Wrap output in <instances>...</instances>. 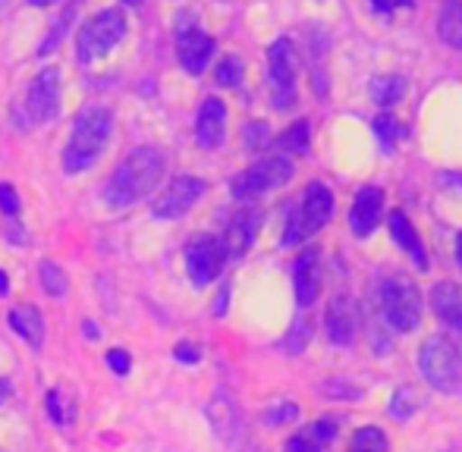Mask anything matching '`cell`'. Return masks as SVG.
<instances>
[{
	"instance_id": "74e56055",
	"label": "cell",
	"mask_w": 462,
	"mask_h": 452,
	"mask_svg": "<svg viewBox=\"0 0 462 452\" xmlns=\"http://www.w3.org/2000/svg\"><path fill=\"white\" fill-rule=\"evenodd\" d=\"M177 358L180 361H192V365H195V361H199V348H195L192 342H183V346H177Z\"/></svg>"
},
{
	"instance_id": "4fadbf2b",
	"label": "cell",
	"mask_w": 462,
	"mask_h": 452,
	"mask_svg": "<svg viewBox=\"0 0 462 452\" xmlns=\"http://www.w3.org/2000/svg\"><path fill=\"white\" fill-rule=\"evenodd\" d=\"M324 327H328V339L334 346H349L359 333V308L349 295H337L328 305V318H324Z\"/></svg>"
},
{
	"instance_id": "277c9868",
	"label": "cell",
	"mask_w": 462,
	"mask_h": 452,
	"mask_svg": "<svg viewBox=\"0 0 462 452\" xmlns=\"http://www.w3.org/2000/svg\"><path fill=\"white\" fill-rule=\"evenodd\" d=\"M381 312L390 330L412 333L421 321V293L406 274H393L381 283Z\"/></svg>"
},
{
	"instance_id": "d6986e66",
	"label": "cell",
	"mask_w": 462,
	"mask_h": 452,
	"mask_svg": "<svg viewBox=\"0 0 462 452\" xmlns=\"http://www.w3.org/2000/svg\"><path fill=\"white\" fill-rule=\"evenodd\" d=\"M387 226H390V236H393V242L400 245L402 251H406L409 258H412L415 264H419L421 270L428 267V255H425V245H421L419 232H415V226L409 223V217L402 214V211H393V214L387 217Z\"/></svg>"
},
{
	"instance_id": "cb8c5ba5",
	"label": "cell",
	"mask_w": 462,
	"mask_h": 452,
	"mask_svg": "<svg viewBox=\"0 0 462 452\" xmlns=\"http://www.w3.org/2000/svg\"><path fill=\"white\" fill-rule=\"evenodd\" d=\"M277 148L280 151H290V154H309V122L305 120L292 122V126L277 139Z\"/></svg>"
},
{
	"instance_id": "2e32d148",
	"label": "cell",
	"mask_w": 462,
	"mask_h": 452,
	"mask_svg": "<svg viewBox=\"0 0 462 452\" xmlns=\"http://www.w3.org/2000/svg\"><path fill=\"white\" fill-rule=\"evenodd\" d=\"M258 226H262V214H258V211H252V208L239 211V214L226 223V232H224V239H220L226 258H243L245 251L252 249V242H255Z\"/></svg>"
},
{
	"instance_id": "603a6c76",
	"label": "cell",
	"mask_w": 462,
	"mask_h": 452,
	"mask_svg": "<svg viewBox=\"0 0 462 452\" xmlns=\"http://www.w3.org/2000/svg\"><path fill=\"white\" fill-rule=\"evenodd\" d=\"M48 415L54 418V424L69 428V424H73V418H76V402L63 390H51L48 393Z\"/></svg>"
},
{
	"instance_id": "f1b7e54d",
	"label": "cell",
	"mask_w": 462,
	"mask_h": 452,
	"mask_svg": "<svg viewBox=\"0 0 462 452\" xmlns=\"http://www.w3.org/2000/svg\"><path fill=\"white\" fill-rule=\"evenodd\" d=\"M73 16H76V4H69L67 10H63V16H60V23H57V32H51L48 38L42 41V48H38V54H51V48H57L60 44V38H63V32L69 29V23H73Z\"/></svg>"
},
{
	"instance_id": "8992f818",
	"label": "cell",
	"mask_w": 462,
	"mask_h": 452,
	"mask_svg": "<svg viewBox=\"0 0 462 452\" xmlns=\"http://www.w3.org/2000/svg\"><path fill=\"white\" fill-rule=\"evenodd\" d=\"M330 217H334V195H330V189L324 183H309L299 208L286 221L283 245H299L302 239L315 236L318 230H324L330 223Z\"/></svg>"
},
{
	"instance_id": "60d3db41",
	"label": "cell",
	"mask_w": 462,
	"mask_h": 452,
	"mask_svg": "<svg viewBox=\"0 0 462 452\" xmlns=\"http://www.w3.org/2000/svg\"><path fill=\"white\" fill-rule=\"evenodd\" d=\"M457 261H459V267H462V232H459V239H457Z\"/></svg>"
},
{
	"instance_id": "e0dca14e",
	"label": "cell",
	"mask_w": 462,
	"mask_h": 452,
	"mask_svg": "<svg viewBox=\"0 0 462 452\" xmlns=\"http://www.w3.org/2000/svg\"><path fill=\"white\" fill-rule=\"evenodd\" d=\"M381 214H383V192L377 185H365L359 189L353 202V211H349V226L359 239H365L374 232V226L381 223Z\"/></svg>"
},
{
	"instance_id": "ee69618b",
	"label": "cell",
	"mask_w": 462,
	"mask_h": 452,
	"mask_svg": "<svg viewBox=\"0 0 462 452\" xmlns=\"http://www.w3.org/2000/svg\"><path fill=\"white\" fill-rule=\"evenodd\" d=\"M123 4H129V6H139V4H142V0H123Z\"/></svg>"
},
{
	"instance_id": "ba28073f",
	"label": "cell",
	"mask_w": 462,
	"mask_h": 452,
	"mask_svg": "<svg viewBox=\"0 0 462 452\" xmlns=\"http://www.w3.org/2000/svg\"><path fill=\"white\" fill-rule=\"evenodd\" d=\"M268 69H271V95H274L277 111H290L296 104V48L290 38H277L268 50Z\"/></svg>"
},
{
	"instance_id": "ab89813d",
	"label": "cell",
	"mask_w": 462,
	"mask_h": 452,
	"mask_svg": "<svg viewBox=\"0 0 462 452\" xmlns=\"http://www.w3.org/2000/svg\"><path fill=\"white\" fill-rule=\"evenodd\" d=\"M6 396H10V384H6V380H0V402H4Z\"/></svg>"
},
{
	"instance_id": "9c48e42d",
	"label": "cell",
	"mask_w": 462,
	"mask_h": 452,
	"mask_svg": "<svg viewBox=\"0 0 462 452\" xmlns=\"http://www.w3.org/2000/svg\"><path fill=\"white\" fill-rule=\"evenodd\" d=\"M205 189L208 185L201 183L199 176H189V173L186 176H177L158 198H154L152 214L158 217V221H180V217H186L189 211L199 204V198L205 195Z\"/></svg>"
},
{
	"instance_id": "3957f363",
	"label": "cell",
	"mask_w": 462,
	"mask_h": 452,
	"mask_svg": "<svg viewBox=\"0 0 462 452\" xmlns=\"http://www.w3.org/2000/svg\"><path fill=\"white\" fill-rule=\"evenodd\" d=\"M419 371L438 393H457L462 386V355L447 337H428L419 348Z\"/></svg>"
},
{
	"instance_id": "d6a6232c",
	"label": "cell",
	"mask_w": 462,
	"mask_h": 452,
	"mask_svg": "<svg viewBox=\"0 0 462 452\" xmlns=\"http://www.w3.org/2000/svg\"><path fill=\"white\" fill-rule=\"evenodd\" d=\"M107 365L114 374H129V367H133V358H129V352H123V348H110L107 352Z\"/></svg>"
},
{
	"instance_id": "f35d334b",
	"label": "cell",
	"mask_w": 462,
	"mask_h": 452,
	"mask_svg": "<svg viewBox=\"0 0 462 452\" xmlns=\"http://www.w3.org/2000/svg\"><path fill=\"white\" fill-rule=\"evenodd\" d=\"M10 293V280H6V274L0 270V295H6Z\"/></svg>"
},
{
	"instance_id": "d590c367",
	"label": "cell",
	"mask_w": 462,
	"mask_h": 452,
	"mask_svg": "<svg viewBox=\"0 0 462 452\" xmlns=\"http://www.w3.org/2000/svg\"><path fill=\"white\" fill-rule=\"evenodd\" d=\"M286 452H321V447H315L309 437L299 434V437H292V440H286Z\"/></svg>"
},
{
	"instance_id": "e575fe53",
	"label": "cell",
	"mask_w": 462,
	"mask_h": 452,
	"mask_svg": "<svg viewBox=\"0 0 462 452\" xmlns=\"http://www.w3.org/2000/svg\"><path fill=\"white\" fill-rule=\"evenodd\" d=\"M299 415V405H292V402H286V405H280V409L274 411H268V424H283V421H292V418Z\"/></svg>"
},
{
	"instance_id": "ac0fdd59",
	"label": "cell",
	"mask_w": 462,
	"mask_h": 452,
	"mask_svg": "<svg viewBox=\"0 0 462 452\" xmlns=\"http://www.w3.org/2000/svg\"><path fill=\"white\" fill-rule=\"evenodd\" d=\"M431 308L440 318V324L462 333V286H457V283H434Z\"/></svg>"
},
{
	"instance_id": "5bb4252c",
	"label": "cell",
	"mask_w": 462,
	"mask_h": 452,
	"mask_svg": "<svg viewBox=\"0 0 462 452\" xmlns=\"http://www.w3.org/2000/svg\"><path fill=\"white\" fill-rule=\"evenodd\" d=\"M292 286H296V302L309 308L321 293V255L318 249H302L292 267Z\"/></svg>"
},
{
	"instance_id": "484cf974",
	"label": "cell",
	"mask_w": 462,
	"mask_h": 452,
	"mask_svg": "<svg viewBox=\"0 0 462 452\" xmlns=\"http://www.w3.org/2000/svg\"><path fill=\"white\" fill-rule=\"evenodd\" d=\"M419 393L412 390V386H400V390L393 393V399H390V415L400 418V421H406L412 411H419Z\"/></svg>"
},
{
	"instance_id": "30bf717a",
	"label": "cell",
	"mask_w": 462,
	"mask_h": 452,
	"mask_svg": "<svg viewBox=\"0 0 462 452\" xmlns=\"http://www.w3.org/2000/svg\"><path fill=\"white\" fill-rule=\"evenodd\" d=\"M226 261L224 242L214 236H195L192 242L186 245V270L192 276L195 286H208L220 276Z\"/></svg>"
},
{
	"instance_id": "ffe728a7",
	"label": "cell",
	"mask_w": 462,
	"mask_h": 452,
	"mask_svg": "<svg viewBox=\"0 0 462 452\" xmlns=\"http://www.w3.org/2000/svg\"><path fill=\"white\" fill-rule=\"evenodd\" d=\"M10 327L16 330V337H23L32 348L44 346V318L35 305H19L10 312Z\"/></svg>"
},
{
	"instance_id": "1f68e13d",
	"label": "cell",
	"mask_w": 462,
	"mask_h": 452,
	"mask_svg": "<svg viewBox=\"0 0 462 452\" xmlns=\"http://www.w3.org/2000/svg\"><path fill=\"white\" fill-rule=\"evenodd\" d=\"M0 211H4L6 217L19 214V195H16V189L6 183H0Z\"/></svg>"
},
{
	"instance_id": "4dcf8cb0",
	"label": "cell",
	"mask_w": 462,
	"mask_h": 452,
	"mask_svg": "<svg viewBox=\"0 0 462 452\" xmlns=\"http://www.w3.org/2000/svg\"><path fill=\"white\" fill-rule=\"evenodd\" d=\"M264 145H268V126L264 122H249L245 126V148L249 151H262Z\"/></svg>"
},
{
	"instance_id": "f6af8a7d",
	"label": "cell",
	"mask_w": 462,
	"mask_h": 452,
	"mask_svg": "<svg viewBox=\"0 0 462 452\" xmlns=\"http://www.w3.org/2000/svg\"><path fill=\"white\" fill-rule=\"evenodd\" d=\"M6 4H10V0H0V10H4V6H6Z\"/></svg>"
},
{
	"instance_id": "7c38bea8",
	"label": "cell",
	"mask_w": 462,
	"mask_h": 452,
	"mask_svg": "<svg viewBox=\"0 0 462 452\" xmlns=\"http://www.w3.org/2000/svg\"><path fill=\"white\" fill-rule=\"evenodd\" d=\"M177 57L186 73L201 76L214 57V38L205 35L201 29H195V25H183L177 32Z\"/></svg>"
},
{
	"instance_id": "5b68a950",
	"label": "cell",
	"mask_w": 462,
	"mask_h": 452,
	"mask_svg": "<svg viewBox=\"0 0 462 452\" xmlns=\"http://www.w3.org/2000/svg\"><path fill=\"white\" fill-rule=\"evenodd\" d=\"M126 35V16L114 6L97 10L92 19L79 29L76 35V60L79 63H95L101 57H107L116 44Z\"/></svg>"
},
{
	"instance_id": "44dd1931",
	"label": "cell",
	"mask_w": 462,
	"mask_h": 452,
	"mask_svg": "<svg viewBox=\"0 0 462 452\" xmlns=\"http://www.w3.org/2000/svg\"><path fill=\"white\" fill-rule=\"evenodd\" d=\"M438 32L450 48H462V0H444L438 16Z\"/></svg>"
},
{
	"instance_id": "7a4b0ae2",
	"label": "cell",
	"mask_w": 462,
	"mask_h": 452,
	"mask_svg": "<svg viewBox=\"0 0 462 452\" xmlns=\"http://www.w3.org/2000/svg\"><path fill=\"white\" fill-rule=\"evenodd\" d=\"M110 132H114V113L107 107H86L73 122V132L63 148V170L82 173L95 167L101 151L107 148Z\"/></svg>"
},
{
	"instance_id": "836d02e7",
	"label": "cell",
	"mask_w": 462,
	"mask_h": 452,
	"mask_svg": "<svg viewBox=\"0 0 462 452\" xmlns=\"http://www.w3.org/2000/svg\"><path fill=\"white\" fill-rule=\"evenodd\" d=\"M374 132L383 139V145H393L396 141V135H400V129H396V120H390V116H377V122H374Z\"/></svg>"
},
{
	"instance_id": "9a60e30c",
	"label": "cell",
	"mask_w": 462,
	"mask_h": 452,
	"mask_svg": "<svg viewBox=\"0 0 462 452\" xmlns=\"http://www.w3.org/2000/svg\"><path fill=\"white\" fill-rule=\"evenodd\" d=\"M226 135V104L220 98H205L199 111V120H195V139L205 151H214V148L224 145Z\"/></svg>"
},
{
	"instance_id": "52a82bcc",
	"label": "cell",
	"mask_w": 462,
	"mask_h": 452,
	"mask_svg": "<svg viewBox=\"0 0 462 452\" xmlns=\"http://www.w3.org/2000/svg\"><path fill=\"white\" fill-rule=\"evenodd\" d=\"M292 179V160H286L283 154H271V158L258 160L255 167L243 170L233 179V198L236 202H252V198L264 195L271 189H280Z\"/></svg>"
},
{
	"instance_id": "83f0119b",
	"label": "cell",
	"mask_w": 462,
	"mask_h": 452,
	"mask_svg": "<svg viewBox=\"0 0 462 452\" xmlns=\"http://www.w3.org/2000/svg\"><path fill=\"white\" fill-rule=\"evenodd\" d=\"M353 452H387V437L377 428H362L353 437Z\"/></svg>"
},
{
	"instance_id": "4316f807",
	"label": "cell",
	"mask_w": 462,
	"mask_h": 452,
	"mask_svg": "<svg viewBox=\"0 0 462 452\" xmlns=\"http://www.w3.org/2000/svg\"><path fill=\"white\" fill-rule=\"evenodd\" d=\"M243 60L239 57H226V60L217 63V73H214V82H217L220 88H236L239 82H243Z\"/></svg>"
},
{
	"instance_id": "7bdbcfd3",
	"label": "cell",
	"mask_w": 462,
	"mask_h": 452,
	"mask_svg": "<svg viewBox=\"0 0 462 452\" xmlns=\"http://www.w3.org/2000/svg\"><path fill=\"white\" fill-rule=\"evenodd\" d=\"M86 333H88V337H92V339L97 337V330H95V324H92V321H88V324H86Z\"/></svg>"
},
{
	"instance_id": "6da1fadb",
	"label": "cell",
	"mask_w": 462,
	"mask_h": 452,
	"mask_svg": "<svg viewBox=\"0 0 462 452\" xmlns=\"http://www.w3.org/2000/svg\"><path fill=\"white\" fill-rule=\"evenodd\" d=\"M164 170H167V158L161 148L152 145L135 148L110 173L107 185H104V202L110 208H129V204L142 202V198H148L154 192V185L161 183Z\"/></svg>"
},
{
	"instance_id": "8fae6325",
	"label": "cell",
	"mask_w": 462,
	"mask_h": 452,
	"mask_svg": "<svg viewBox=\"0 0 462 452\" xmlns=\"http://www.w3.org/2000/svg\"><path fill=\"white\" fill-rule=\"evenodd\" d=\"M25 111L32 122H48L60 111V73L57 69H42L32 79L29 92H25Z\"/></svg>"
},
{
	"instance_id": "7402d4cb",
	"label": "cell",
	"mask_w": 462,
	"mask_h": 452,
	"mask_svg": "<svg viewBox=\"0 0 462 452\" xmlns=\"http://www.w3.org/2000/svg\"><path fill=\"white\" fill-rule=\"evenodd\" d=\"M406 88L409 86L402 76H377V79L371 82V98H374V104H381V107H393L406 98Z\"/></svg>"
},
{
	"instance_id": "b9f144b4",
	"label": "cell",
	"mask_w": 462,
	"mask_h": 452,
	"mask_svg": "<svg viewBox=\"0 0 462 452\" xmlns=\"http://www.w3.org/2000/svg\"><path fill=\"white\" fill-rule=\"evenodd\" d=\"M32 6H51V4H57V0H29Z\"/></svg>"
},
{
	"instance_id": "8d00e7d4",
	"label": "cell",
	"mask_w": 462,
	"mask_h": 452,
	"mask_svg": "<svg viewBox=\"0 0 462 452\" xmlns=\"http://www.w3.org/2000/svg\"><path fill=\"white\" fill-rule=\"evenodd\" d=\"M415 0H371V6H374L377 13H396L402 10V6H412Z\"/></svg>"
},
{
	"instance_id": "f546056e",
	"label": "cell",
	"mask_w": 462,
	"mask_h": 452,
	"mask_svg": "<svg viewBox=\"0 0 462 452\" xmlns=\"http://www.w3.org/2000/svg\"><path fill=\"white\" fill-rule=\"evenodd\" d=\"M305 437H309L315 447H324V443H330L337 437V428H334V421H315L305 430Z\"/></svg>"
},
{
	"instance_id": "d4e9b609",
	"label": "cell",
	"mask_w": 462,
	"mask_h": 452,
	"mask_svg": "<svg viewBox=\"0 0 462 452\" xmlns=\"http://www.w3.org/2000/svg\"><path fill=\"white\" fill-rule=\"evenodd\" d=\"M38 274H42V286H44V293L48 295H67V289H69V280H67V274H63V267L60 264H54V261H42V267H38Z\"/></svg>"
}]
</instances>
